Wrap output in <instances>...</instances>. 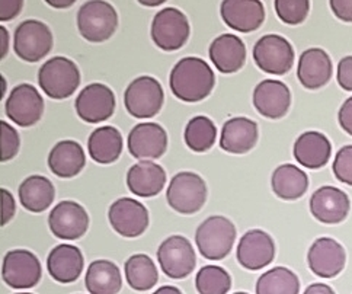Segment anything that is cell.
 <instances>
[{
    "mask_svg": "<svg viewBox=\"0 0 352 294\" xmlns=\"http://www.w3.org/2000/svg\"><path fill=\"white\" fill-rule=\"evenodd\" d=\"M329 6L338 19L352 22V0H332Z\"/></svg>",
    "mask_w": 352,
    "mask_h": 294,
    "instance_id": "cell-43",
    "label": "cell"
},
{
    "mask_svg": "<svg viewBox=\"0 0 352 294\" xmlns=\"http://www.w3.org/2000/svg\"><path fill=\"white\" fill-rule=\"evenodd\" d=\"M0 202H2V226H5L12 220V217L15 216L16 206L14 196L5 188L0 189Z\"/></svg>",
    "mask_w": 352,
    "mask_h": 294,
    "instance_id": "cell-41",
    "label": "cell"
},
{
    "mask_svg": "<svg viewBox=\"0 0 352 294\" xmlns=\"http://www.w3.org/2000/svg\"><path fill=\"white\" fill-rule=\"evenodd\" d=\"M332 73V60L322 48H309L298 59L297 78L300 83L310 91H316L328 85Z\"/></svg>",
    "mask_w": 352,
    "mask_h": 294,
    "instance_id": "cell-22",
    "label": "cell"
},
{
    "mask_svg": "<svg viewBox=\"0 0 352 294\" xmlns=\"http://www.w3.org/2000/svg\"><path fill=\"white\" fill-rule=\"evenodd\" d=\"M157 261L169 278L182 280L190 275L197 264L191 242L184 236H170L157 249Z\"/></svg>",
    "mask_w": 352,
    "mask_h": 294,
    "instance_id": "cell-10",
    "label": "cell"
},
{
    "mask_svg": "<svg viewBox=\"0 0 352 294\" xmlns=\"http://www.w3.org/2000/svg\"><path fill=\"white\" fill-rule=\"evenodd\" d=\"M236 239L234 224L223 216H211L201 223L195 233L199 253L211 261H219L230 253Z\"/></svg>",
    "mask_w": 352,
    "mask_h": 294,
    "instance_id": "cell-2",
    "label": "cell"
},
{
    "mask_svg": "<svg viewBox=\"0 0 352 294\" xmlns=\"http://www.w3.org/2000/svg\"><path fill=\"white\" fill-rule=\"evenodd\" d=\"M118 27V15L114 6L104 0H91L78 12V28L85 40L104 43L114 35Z\"/></svg>",
    "mask_w": 352,
    "mask_h": 294,
    "instance_id": "cell-4",
    "label": "cell"
},
{
    "mask_svg": "<svg viewBox=\"0 0 352 294\" xmlns=\"http://www.w3.org/2000/svg\"><path fill=\"white\" fill-rule=\"evenodd\" d=\"M351 210V201L346 193L332 185L320 187L310 198V213L316 220L324 224L344 222Z\"/></svg>",
    "mask_w": 352,
    "mask_h": 294,
    "instance_id": "cell-18",
    "label": "cell"
},
{
    "mask_svg": "<svg viewBox=\"0 0 352 294\" xmlns=\"http://www.w3.org/2000/svg\"><path fill=\"white\" fill-rule=\"evenodd\" d=\"M47 5L52 8H57V9H65V8L74 5V0H60V2H57V0H48Z\"/></svg>",
    "mask_w": 352,
    "mask_h": 294,
    "instance_id": "cell-47",
    "label": "cell"
},
{
    "mask_svg": "<svg viewBox=\"0 0 352 294\" xmlns=\"http://www.w3.org/2000/svg\"><path fill=\"white\" fill-rule=\"evenodd\" d=\"M153 294H182V291L173 286H163L159 290H156Z\"/></svg>",
    "mask_w": 352,
    "mask_h": 294,
    "instance_id": "cell-48",
    "label": "cell"
},
{
    "mask_svg": "<svg viewBox=\"0 0 352 294\" xmlns=\"http://www.w3.org/2000/svg\"><path fill=\"white\" fill-rule=\"evenodd\" d=\"M303 294H336V293L328 284L314 283V284H310Z\"/></svg>",
    "mask_w": 352,
    "mask_h": 294,
    "instance_id": "cell-45",
    "label": "cell"
},
{
    "mask_svg": "<svg viewBox=\"0 0 352 294\" xmlns=\"http://www.w3.org/2000/svg\"><path fill=\"white\" fill-rule=\"evenodd\" d=\"M236 257L246 270L258 271L265 268L275 258L274 239L263 230H249L239 240Z\"/></svg>",
    "mask_w": 352,
    "mask_h": 294,
    "instance_id": "cell-17",
    "label": "cell"
},
{
    "mask_svg": "<svg viewBox=\"0 0 352 294\" xmlns=\"http://www.w3.org/2000/svg\"><path fill=\"white\" fill-rule=\"evenodd\" d=\"M48 226L56 238L63 240H76L87 232L89 216L80 204L74 201H61L50 213Z\"/></svg>",
    "mask_w": 352,
    "mask_h": 294,
    "instance_id": "cell-13",
    "label": "cell"
},
{
    "mask_svg": "<svg viewBox=\"0 0 352 294\" xmlns=\"http://www.w3.org/2000/svg\"><path fill=\"white\" fill-rule=\"evenodd\" d=\"M338 121H339V125H341V129L346 134L352 136V96L348 98L342 104L341 109H339Z\"/></svg>",
    "mask_w": 352,
    "mask_h": 294,
    "instance_id": "cell-44",
    "label": "cell"
},
{
    "mask_svg": "<svg viewBox=\"0 0 352 294\" xmlns=\"http://www.w3.org/2000/svg\"><path fill=\"white\" fill-rule=\"evenodd\" d=\"M0 38H2V45H0L2 47V51H0V56H2V59H5L9 48V34L5 27H0Z\"/></svg>",
    "mask_w": 352,
    "mask_h": 294,
    "instance_id": "cell-46",
    "label": "cell"
},
{
    "mask_svg": "<svg viewBox=\"0 0 352 294\" xmlns=\"http://www.w3.org/2000/svg\"><path fill=\"white\" fill-rule=\"evenodd\" d=\"M220 14L224 23L237 32H254L265 19V9L259 0H226Z\"/></svg>",
    "mask_w": 352,
    "mask_h": 294,
    "instance_id": "cell-21",
    "label": "cell"
},
{
    "mask_svg": "<svg viewBox=\"0 0 352 294\" xmlns=\"http://www.w3.org/2000/svg\"><path fill=\"white\" fill-rule=\"evenodd\" d=\"M163 3H165L163 0H157V2H140V5H143V6H160Z\"/></svg>",
    "mask_w": 352,
    "mask_h": 294,
    "instance_id": "cell-49",
    "label": "cell"
},
{
    "mask_svg": "<svg viewBox=\"0 0 352 294\" xmlns=\"http://www.w3.org/2000/svg\"><path fill=\"white\" fill-rule=\"evenodd\" d=\"M74 107L83 121L98 124L108 120L114 114L116 95L107 85L92 83L87 85L78 95Z\"/></svg>",
    "mask_w": 352,
    "mask_h": 294,
    "instance_id": "cell-15",
    "label": "cell"
},
{
    "mask_svg": "<svg viewBox=\"0 0 352 294\" xmlns=\"http://www.w3.org/2000/svg\"><path fill=\"white\" fill-rule=\"evenodd\" d=\"M293 155L305 168L320 169L331 159V140L319 132H306L296 140Z\"/></svg>",
    "mask_w": 352,
    "mask_h": 294,
    "instance_id": "cell-25",
    "label": "cell"
},
{
    "mask_svg": "<svg viewBox=\"0 0 352 294\" xmlns=\"http://www.w3.org/2000/svg\"><path fill=\"white\" fill-rule=\"evenodd\" d=\"M234 294H248V293H243V291H239V293H234Z\"/></svg>",
    "mask_w": 352,
    "mask_h": 294,
    "instance_id": "cell-50",
    "label": "cell"
},
{
    "mask_svg": "<svg viewBox=\"0 0 352 294\" xmlns=\"http://www.w3.org/2000/svg\"><path fill=\"white\" fill-rule=\"evenodd\" d=\"M216 76L207 61L199 57H185L176 63L170 72L172 94L184 102L206 99L214 87Z\"/></svg>",
    "mask_w": 352,
    "mask_h": 294,
    "instance_id": "cell-1",
    "label": "cell"
},
{
    "mask_svg": "<svg viewBox=\"0 0 352 294\" xmlns=\"http://www.w3.org/2000/svg\"><path fill=\"white\" fill-rule=\"evenodd\" d=\"M278 18L287 25H298L309 15L310 2L307 0H276L274 3Z\"/></svg>",
    "mask_w": 352,
    "mask_h": 294,
    "instance_id": "cell-37",
    "label": "cell"
},
{
    "mask_svg": "<svg viewBox=\"0 0 352 294\" xmlns=\"http://www.w3.org/2000/svg\"><path fill=\"white\" fill-rule=\"evenodd\" d=\"M87 150L91 158L100 165L114 163L122 151L121 133L111 125L98 127L87 140Z\"/></svg>",
    "mask_w": 352,
    "mask_h": 294,
    "instance_id": "cell-31",
    "label": "cell"
},
{
    "mask_svg": "<svg viewBox=\"0 0 352 294\" xmlns=\"http://www.w3.org/2000/svg\"><path fill=\"white\" fill-rule=\"evenodd\" d=\"M195 287L199 294H228L232 287V278L224 268L206 265L195 277Z\"/></svg>",
    "mask_w": 352,
    "mask_h": 294,
    "instance_id": "cell-36",
    "label": "cell"
},
{
    "mask_svg": "<svg viewBox=\"0 0 352 294\" xmlns=\"http://www.w3.org/2000/svg\"><path fill=\"white\" fill-rule=\"evenodd\" d=\"M82 251L69 244H61L48 253L47 268L48 273L56 281L69 284L76 281L83 271Z\"/></svg>",
    "mask_w": 352,
    "mask_h": 294,
    "instance_id": "cell-26",
    "label": "cell"
},
{
    "mask_svg": "<svg viewBox=\"0 0 352 294\" xmlns=\"http://www.w3.org/2000/svg\"><path fill=\"white\" fill-rule=\"evenodd\" d=\"M166 200L170 209L181 214H194L203 209L207 200V185L194 172L176 174L168 187Z\"/></svg>",
    "mask_w": 352,
    "mask_h": 294,
    "instance_id": "cell-5",
    "label": "cell"
},
{
    "mask_svg": "<svg viewBox=\"0 0 352 294\" xmlns=\"http://www.w3.org/2000/svg\"><path fill=\"white\" fill-rule=\"evenodd\" d=\"M124 271L129 286L135 291L152 290L159 280L157 268L153 260L144 253L133 255L125 261Z\"/></svg>",
    "mask_w": 352,
    "mask_h": 294,
    "instance_id": "cell-33",
    "label": "cell"
},
{
    "mask_svg": "<svg viewBox=\"0 0 352 294\" xmlns=\"http://www.w3.org/2000/svg\"><path fill=\"white\" fill-rule=\"evenodd\" d=\"M300 280L285 266H275L256 281V294H298Z\"/></svg>",
    "mask_w": 352,
    "mask_h": 294,
    "instance_id": "cell-34",
    "label": "cell"
},
{
    "mask_svg": "<svg viewBox=\"0 0 352 294\" xmlns=\"http://www.w3.org/2000/svg\"><path fill=\"white\" fill-rule=\"evenodd\" d=\"M168 149V134L156 123H143L133 127L129 134V150L131 156L140 160L159 159Z\"/></svg>",
    "mask_w": 352,
    "mask_h": 294,
    "instance_id": "cell-19",
    "label": "cell"
},
{
    "mask_svg": "<svg viewBox=\"0 0 352 294\" xmlns=\"http://www.w3.org/2000/svg\"><path fill=\"white\" fill-rule=\"evenodd\" d=\"M185 143L192 151L203 153L216 143L217 129L206 115H197L185 127Z\"/></svg>",
    "mask_w": 352,
    "mask_h": 294,
    "instance_id": "cell-35",
    "label": "cell"
},
{
    "mask_svg": "<svg viewBox=\"0 0 352 294\" xmlns=\"http://www.w3.org/2000/svg\"><path fill=\"white\" fill-rule=\"evenodd\" d=\"M53 48V34L41 21L28 19L18 25L14 36V50L19 59L36 63L48 56Z\"/></svg>",
    "mask_w": 352,
    "mask_h": 294,
    "instance_id": "cell-7",
    "label": "cell"
},
{
    "mask_svg": "<svg viewBox=\"0 0 352 294\" xmlns=\"http://www.w3.org/2000/svg\"><path fill=\"white\" fill-rule=\"evenodd\" d=\"M271 187L278 198L294 201L306 194L309 188V176L296 165L285 163L274 171Z\"/></svg>",
    "mask_w": 352,
    "mask_h": 294,
    "instance_id": "cell-29",
    "label": "cell"
},
{
    "mask_svg": "<svg viewBox=\"0 0 352 294\" xmlns=\"http://www.w3.org/2000/svg\"><path fill=\"white\" fill-rule=\"evenodd\" d=\"M258 124L246 117H234L226 121L221 130L220 146L223 150L243 155L252 150L258 143Z\"/></svg>",
    "mask_w": 352,
    "mask_h": 294,
    "instance_id": "cell-23",
    "label": "cell"
},
{
    "mask_svg": "<svg viewBox=\"0 0 352 294\" xmlns=\"http://www.w3.org/2000/svg\"><path fill=\"white\" fill-rule=\"evenodd\" d=\"M22 0H2L0 2V21L8 22L19 15L22 10Z\"/></svg>",
    "mask_w": 352,
    "mask_h": 294,
    "instance_id": "cell-42",
    "label": "cell"
},
{
    "mask_svg": "<svg viewBox=\"0 0 352 294\" xmlns=\"http://www.w3.org/2000/svg\"><path fill=\"white\" fill-rule=\"evenodd\" d=\"M0 132H2V155L0 160L9 162L18 155L19 150V134L10 124L0 121Z\"/></svg>",
    "mask_w": 352,
    "mask_h": 294,
    "instance_id": "cell-39",
    "label": "cell"
},
{
    "mask_svg": "<svg viewBox=\"0 0 352 294\" xmlns=\"http://www.w3.org/2000/svg\"><path fill=\"white\" fill-rule=\"evenodd\" d=\"M254 105L265 118H283L290 109L292 92L284 82L265 79L255 87Z\"/></svg>",
    "mask_w": 352,
    "mask_h": 294,
    "instance_id": "cell-20",
    "label": "cell"
},
{
    "mask_svg": "<svg viewBox=\"0 0 352 294\" xmlns=\"http://www.w3.org/2000/svg\"><path fill=\"white\" fill-rule=\"evenodd\" d=\"M54 185L41 175L28 176L19 185V201L22 206L32 213L45 211L54 201Z\"/></svg>",
    "mask_w": 352,
    "mask_h": 294,
    "instance_id": "cell-32",
    "label": "cell"
},
{
    "mask_svg": "<svg viewBox=\"0 0 352 294\" xmlns=\"http://www.w3.org/2000/svg\"><path fill=\"white\" fill-rule=\"evenodd\" d=\"M208 54L214 67L221 73H236L246 61L245 43L234 34H223L211 43Z\"/></svg>",
    "mask_w": 352,
    "mask_h": 294,
    "instance_id": "cell-24",
    "label": "cell"
},
{
    "mask_svg": "<svg viewBox=\"0 0 352 294\" xmlns=\"http://www.w3.org/2000/svg\"><path fill=\"white\" fill-rule=\"evenodd\" d=\"M309 268L320 278H335L342 273L346 255L344 246L332 238H319L311 244L307 253Z\"/></svg>",
    "mask_w": 352,
    "mask_h": 294,
    "instance_id": "cell-16",
    "label": "cell"
},
{
    "mask_svg": "<svg viewBox=\"0 0 352 294\" xmlns=\"http://www.w3.org/2000/svg\"><path fill=\"white\" fill-rule=\"evenodd\" d=\"M41 275V264L32 252L27 249H14L5 255L2 277L9 287L16 290L32 288L40 283Z\"/></svg>",
    "mask_w": 352,
    "mask_h": 294,
    "instance_id": "cell-11",
    "label": "cell"
},
{
    "mask_svg": "<svg viewBox=\"0 0 352 294\" xmlns=\"http://www.w3.org/2000/svg\"><path fill=\"white\" fill-rule=\"evenodd\" d=\"M338 83L344 89V91L352 92V56H346L339 61Z\"/></svg>",
    "mask_w": 352,
    "mask_h": 294,
    "instance_id": "cell-40",
    "label": "cell"
},
{
    "mask_svg": "<svg viewBox=\"0 0 352 294\" xmlns=\"http://www.w3.org/2000/svg\"><path fill=\"white\" fill-rule=\"evenodd\" d=\"M108 219L118 235L124 238H137L146 232L148 226V211L140 201L124 197L112 202Z\"/></svg>",
    "mask_w": 352,
    "mask_h": 294,
    "instance_id": "cell-14",
    "label": "cell"
},
{
    "mask_svg": "<svg viewBox=\"0 0 352 294\" xmlns=\"http://www.w3.org/2000/svg\"><path fill=\"white\" fill-rule=\"evenodd\" d=\"M6 115L19 127H31L38 123L44 112V99L30 83L14 87L6 101Z\"/></svg>",
    "mask_w": 352,
    "mask_h": 294,
    "instance_id": "cell-12",
    "label": "cell"
},
{
    "mask_svg": "<svg viewBox=\"0 0 352 294\" xmlns=\"http://www.w3.org/2000/svg\"><path fill=\"white\" fill-rule=\"evenodd\" d=\"M86 165L83 147L74 140L58 142L48 155V168L60 178H73L82 172Z\"/></svg>",
    "mask_w": 352,
    "mask_h": 294,
    "instance_id": "cell-28",
    "label": "cell"
},
{
    "mask_svg": "<svg viewBox=\"0 0 352 294\" xmlns=\"http://www.w3.org/2000/svg\"><path fill=\"white\" fill-rule=\"evenodd\" d=\"M85 286L91 294H118L122 287L120 268L108 260L94 261L87 266Z\"/></svg>",
    "mask_w": 352,
    "mask_h": 294,
    "instance_id": "cell-30",
    "label": "cell"
},
{
    "mask_svg": "<svg viewBox=\"0 0 352 294\" xmlns=\"http://www.w3.org/2000/svg\"><path fill=\"white\" fill-rule=\"evenodd\" d=\"M38 83L43 92L52 99L72 96L80 85V72L67 57H53L45 61L38 72Z\"/></svg>",
    "mask_w": 352,
    "mask_h": 294,
    "instance_id": "cell-3",
    "label": "cell"
},
{
    "mask_svg": "<svg viewBox=\"0 0 352 294\" xmlns=\"http://www.w3.org/2000/svg\"><path fill=\"white\" fill-rule=\"evenodd\" d=\"M166 184V172L156 162L142 160L133 165L127 174V185L137 197L157 196Z\"/></svg>",
    "mask_w": 352,
    "mask_h": 294,
    "instance_id": "cell-27",
    "label": "cell"
},
{
    "mask_svg": "<svg viewBox=\"0 0 352 294\" xmlns=\"http://www.w3.org/2000/svg\"><path fill=\"white\" fill-rule=\"evenodd\" d=\"M332 169L339 182L352 187V145L344 146L336 153Z\"/></svg>",
    "mask_w": 352,
    "mask_h": 294,
    "instance_id": "cell-38",
    "label": "cell"
},
{
    "mask_svg": "<svg viewBox=\"0 0 352 294\" xmlns=\"http://www.w3.org/2000/svg\"><path fill=\"white\" fill-rule=\"evenodd\" d=\"M16 294H32V293H16Z\"/></svg>",
    "mask_w": 352,
    "mask_h": 294,
    "instance_id": "cell-51",
    "label": "cell"
},
{
    "mask_svg": "<svg viewBox=\"0 0 352 294\" xmlns=\"http://www.w3.org/2000/svg\"><path fill=\"white\" fill-rule=\"evenodd\" d=\"M256 66L270 74H285L294 65V50L290 41L276 34L263 35L254 47Z\"/></svg>",
    "mask_w": 352,
    "mask_h": 294,
    "instance_id": "cell-9",
    "label": "cell"
},
{
    "mask_svg": "<svg viewBox=\"0 0 352 294\" xmlns=\"http://www.w3.org/2000/svg\"><path fill=\"white\" fill-rule=\"evenodd\" d=\"M190 22L185 14L176 8L159 10L152 22V40L165 51H176L185 45L190 38Z\"/></svg>",
    "mask_w": 352,
    "mask_h": 294,
    "instance_id": "cell-8",
    "label": "cell"
},
{
    "mask_svg": "<svg viewBox=\"0 0 352 294\" xmlns=\"http://www.w3.org/2000/svg\"><path fill=\"white\" fill-rule=\"evenodd\" d=\"M165 94L163 87L152 76H140L125 89L124 104L135 118H152L162 109Z\"/></svg>",
    "mask_w": 352,
    "mask_h": 294,
    "instance_id": "cell-6",
    "label": "cell"
}]
</instances>
